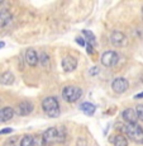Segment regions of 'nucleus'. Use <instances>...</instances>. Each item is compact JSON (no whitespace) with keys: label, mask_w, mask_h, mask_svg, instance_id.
Here are the masks:
<instances>
[{"label":"nucleus","mask_w":143,"mask_h":146,"mask_svg":"<svg viewBox=\"0 0 143 146\" xmlns=\"http://www.w3.org/2000/svg\"><path fill=\"white\" fill-rule=\"evenodd\" d=\"M42 108L46 112V114L48 117H52V118H57L61 114V108L60 104H58L57 99L55 97H47L43 99L42 102Z\"/></svg>","instance_id":"1"},{"label":"nucleus","mask_w":143,"mask_h":146,"mask_svg":"<svg viewBox=\"0 0 143 146\" xmlns=\"http://www.w3.org/2000/svg\"><path fill=\"white\" fill-rule=\"evenodd\" d=\"M14 117V109L10 107H4L0 109V122H8Z\"/></svg>","instance_id":"11"},{"label":"nucleus","mask_w":143,"mask_h":146,"mask_svg":"<svg viewBox=\"0 0 143 146\" xmlns=\"http://www.w3.org/2000/svg\"><path fill=\"white\" fill-rule=\"evenodd\" d=\"M26 61L29 66H36L38 64V55L33 48L27 50L26 52Z\"/></svg>","instance_id":"13"},{"label":"nucleus","mask_w":143,"mask_h":146,"mask_svg":"<svg viewBox=\"0 0 143 146\" xmlns=\"http://www.w3.org/2000/svg\"><path fill=\"white\" fill-rule=\"evenodd\" d=\"M82 35L86 37V40H85V41H88V43H89V44H91V46H92V44L95 43V36L92 35L90 31L84 29V31H82Z\"/></svg>","instance_id":"19"},{"label":"nucleus","mask_w":143,"mask_h":146,"mask_svg":"<svg viewBox=\"0 0 143 146\" xmlns=\"http://www.w3.org/2000/svg\"><path fill=\"white\" fill-rule=\"evenodd\" d=\"M142 19H143V7H142Z\"/></svg>","instance_id":"28"},{"label":"nucleus","mask_w":143,"mask_h":146,"mask_svg":"<svg viewBox=\"0 0 143 146\" xmlns=\"http://www.w3.org/2000/svg\"><path fill=\"white\" fill-rule=\"evenodd\" d=\"M12 14L8 9H4L0 12V28H4L7 26H9L10 23H12Z\"/></svg>","instance_id":"12"},{"label":"nucleus","mask_w":143,"mask_h":146,"mask_svg":"<svg viewBox=\"0 0 143 146\" xmlns=\"http://www.w3.org/2000/svg\"><path fill=\"white\" fill-rule=\"evenodd\" d=\"M122 117L123 119L127 123H137V113H136V109L133 108H127L122 112Z\"/></svg>","instance_id":"10"},{"label":"nucleus","mask_w":143,"mask_h":146,"mask_svg":"<svg viewBox=\"0 0 143 146\" xmlns=\"http://www.w3.org/2000/svg\"><path fill=\"white\" fill-rule=\"evenodd\" d=\"M96 74H99V67L98 66L91 67L90 69V75H96Z\"/></svg>","instance_id":"23"},{"label":"nucleus","mask_w":143,"mask_h":146,"mask_svg":"<svg viewBox=\"0 0 143 146\" xmlns=\"http://www.w3.org/2000/svg\"><path fill=\"white\" fill-rule=\"evenodd\" d=\"M61 65H62V69L65 70L66 72H71L77 67V61H76V58L72 57V56H66L65 58H62Z\"/></svg>","instance_id":"8"},{"label":"nucleus","mask_w":143,"mask_h":146,"mask_svg":"<svg viewBox=\"0 0 143 146\" xmlns=\"http://www.w3.org/2000/svg\"><path fill=\"white\" fill-rule=\"evenodd\" d=\"M46 141L43 139V135L38 133V135H34L33 136V142H32V146H46Z\"/></svg>","instance_id":"18"},{"label":"nucleus","mask_w":143,"mask_h":146,"mask_svg":"<svg viewBox=\"0 0 143 146\" xmlns=\"http://www.w3.org/2000/svg\"><path fill=\"white\" fill-rule=\"evenodd\" d=\"M76 42L82 47L86 46V41H85V38H82V37H76Z\"/></svg>","instance_id":"22"},{"label":"nucleus","mask_w":143,"mask_h":146,"mask_svg":"<svg viewBox=\"0 0 143 146\" xmlns=\"http://www.w3.org/2000/svg\"><path fill=\"white\" fill-rule=\"evenodd\" d=\"M134 98H136V99H141V98H143V93H139V94H137V95H136V97H134Z\"/></svg>","instance_id":"26"},{"label":"nucleus","mask_w":143,"mask_h":146,"mask_svg":"<svg viewBox=\"0 0 143 146\" xmlns=\"http://www.w3.org/2000/svg\"><path fill=\"white\" fill-rule=\"evenodd\" d=\"M62 95L65 98L66 102L69 103H74L78 100L82 95V90H81L78 86H75V85H67L63 88L62 90Z\"/></svg>","instance_id":"3"},{"label":"nucleus","mask_w":143,"mask_h":146,"mask_svg":"<svg viewBox=\"0 0 143 146\" xmlns=\"http://www.w3.org/2000/svg\"><path fill=\"white\" fill-rule=\"evenodd\" d=\"M86 50H88V53H90V55H91V53L92 52H94V48H92V46H91V44H89V43H86Z\"/></svg>","instance_id":"25"},{"label":"nucleus","mask_w":143,"mask_h":146,"mask_svg":"<svg viewBox=\"0 0 143 146\" xmlns=\"http://www.w3.org/2000/svg\"><path fill=\"white\" fill-rule=\"evenodd\" d=\"M118 61H119V56L113 50H109V51H106L101 55V64L106 67H111L117 65Z\"/></svg>","instance_id":"4"},{"label":"nucleus","mask_w":143,"mask_h":146,"mask_svg":"<svg viewBox=\"0 0 143 146\" xmlns=\"http://www.w3.org/2000/svg\"><path fill=\"white\" fill-rule=\"evenodd\" d=\"M80 108L82 109L84 112H85L88 116H92V114L95 113V106L94 104H91V103H89V102H85V103H82V104L80 106Z\"/></svg>","instance_id":"16"},{"label":"nucleus","mask_w":143,"mask_h":146,"mask_svg":"<svg viewBox=\"0 0 143 146\" xmlns=\"http://www.w3.org/2000/svg\"><path fill=\"white\" fill-rule=\"evenodd\" d=\"M33 109H34L33 103L28 102V100L19 103L18 107H16V112H18L19 116H29V114L33 112Z\"/></svg>","instance_id":"7"},{"label":"nucleus","mask_w":143,"mask_h":146,"mask_svg":"<svg viewBox=\"0 0 143 146\" xmlns=\"http://www.w3.org/2000/svg\"><path fill=\"white\" fill-rule=\"evenodd\" d=\"M1 3H3V0H0V4H1Z\"/></svg>","instance_id":"29"},{"label":"nucleus","mask_w":143,"mask_h":146,"mask_svg":"<svg viewBox=\"0 0 143 146\" xmlns=\"http://www.w3.org/2000/svg\"><path fill=\"white\" fill-rule=\"evenodd\" d=\"M123 131L134 142L143 144V128L138 123H127L123 126Z\"/></svg>","instance_id":"2"},{"label":"nucleus","mask_w":143,"mask_h":146,"mask_svg":"<svg viewBox=\"0 0 143 146\" xmlns=\"http://www.w3.org/2000/svg\"><path fill=\"white\" fill-rule=\"evenodd\" d=\"M38 62L42 64V66L46 67V69H49V64H51V60H49V56L47 55V52H42L38 57Z\"/></svg>","instance_id":"17"},{"label":"nucleus","mask_w":143,"mask_h":146,"mask_svg":"<svg viewBox=\"0 0 143 146\" xmlns=\"http://www.w3.org/2000/svg\"><path fill=\"white\" fill-rule=\"evenodd\" d=\"M136 113H137V118L143 121V104H138L136 107Z\"/></svg>","instance_id":"21"},{"label":"nucleus","mask_w":143,"mask_h":146,"mask_svg":"<svg viewBox=\"0 0 143 146\" xmlns=\"http://www.w3.org/2000/svg\"><path fill=\"white\" fill-rule=\"evenodd\" d=\"M32 142H33V137L30 135H24L22 137L20 146H32Z\"/></svg>","instance_id":"20"},{"label":"nucleus","mask_w":143,"mask_h":146,"mask_svg":"<svg viewBox=\"0 0 143 146\" xmlns=\"http://www.w3.org/2000/svg\"><path fill=\"white\" fill-rule=\"evenodd\" d=\"M5 46V43H4V42H0V48H3V47H4Z\"/></svg>","instance_id":"27"},{"label":"nucleus","mask_w":143,"mask_h":146,"mask_svg":"<svg viewBox=\"0 0 143 146\" xmlns=\"http://www.w3.org/2000/svg\"><path fill=\"white\" fill-rule=\"evenodd\" d=\"M110 42L115 47H124L128 44V40L125 37V35L119 32V31H115V32H113L110 35Z\"/></svg>","instance_id":"6"},{"label":"nucleus","mask_w":143,"mask_h":146,"mask_svg":"<svg viewBox=\"0 0 143 146\" xmlns=\"http://www.w3.org/2000/svg\"><path fill=\"white\" fill-rule=\"evenodd\" d=\"M43 139L46 141V144H52V142H57L58 140V131L57 128L55 127H51L48 130H46L43 133Z\"/></svg>","instance_id":"9"},{"label":"nucleus","mask_w":143,"mask_h":146,"mask_svg":"<svg viewBox=\"0 0 143 146\" xmlns=\"http://www.w3.org/2000/svg\"><path fill=\"white\" fill-rule=\"evenodd\" d=\"M10 132H13L12 128H3V130H0V135H8Z\"/></svg>","instance_id":"24"},{"label":"nucleus","mask_w":143,"mask_h":146,"mask_svg":"<svg viewBox=\"0 0 143 146\" xmlns=\"http://www.w3.org/2000/svg\"><path fill=\"white\" fill-rule=\"evenodd\" d=\"M14 83V75L10 71H5L0 75V84L3 85H12Z\"/></svg>","instance_id":"14"},{"label":"nucleus","mask_w":143,"mask_h":146,"mask_svg":"<svg viewBox=\"0 0 143 146\" xmlns=\"http://www.w3.org/2000/svg\"><path fill=\"white\" fill-rule=\"evenodd\" d=\"M128 88H129V83H128V80L124 79V78H117V79H114L113 83H111V89L118 94H122V93H124V92H127Z\"/></svg>","instance_id":"5"},{"label":"nucleus","mask_w":143,"mask_h":146,"mask_svg":"<svg viewBox=\"0 0 143 146\" xmlns=\"http://www.w3.org/2000/svg\"><path fill=\"white\" fill-rule=\"evenodd\" d=\"M113 142H114V146H128V140L124 135L119 133L117 136H114L113 139Z\"/></svg>","instance_id":"15"}]
</instances>
